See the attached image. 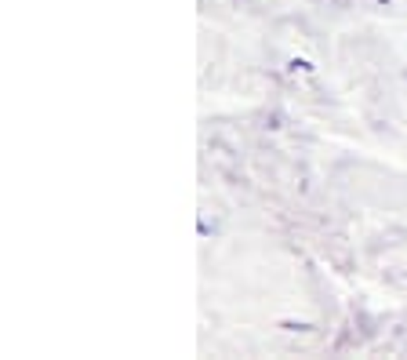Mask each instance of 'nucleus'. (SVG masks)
Wrapping results in <instances>:
<instances>
[{"instance_id":"f257e3e1","label":"nucleus","mask_w":407,"mask_h":360,"mask_svg":"<svg viewBox=\"0 0 407 360\" xmlns=\"http://www.w3.org/2000/svg\"><path fill=\"white\" fill-rule=\"evenodd\" d=\"M313 70H317V65L309 62V58H298V55L287 58V73H313Z\"/></svg>"},{"instance_id":"f03ea898","label":"nucleus","mask_w":407,"mask_h":360,"mask_svg":"<svg viewBox=\"0 0 407 360\" xmlns=\"http://www.w3.org/2000/svg\"><path fill=\"white\" fill-rule=\"evenodd\" d=\"M280 327H284V331H291V335H305V331H313V324H309V320H280Z\"/></svg>"},{"instance_id":"7ed1b4c3","label":"nucleus","mask_w":407,"mask_h":360,"mask_svg":"<svg viewBox=\"0 0 407 360\" xmlns=\"http://www.w3.org/2000/svg\"><path fill=\"white\" fill-rule=\"evenodd\" d=\"M404 77H407V73H404Z\"/></svg>"}]
</instances>
